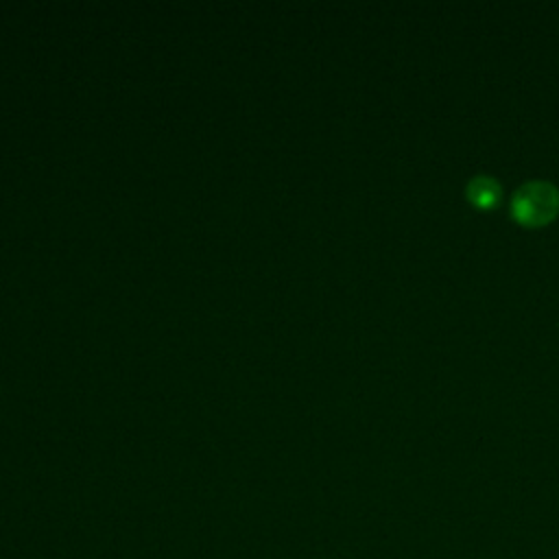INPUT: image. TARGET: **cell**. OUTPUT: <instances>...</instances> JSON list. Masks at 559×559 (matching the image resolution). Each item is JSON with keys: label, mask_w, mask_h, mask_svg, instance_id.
Returning <instances> with one entry per match:
<instances>
[{"label": "cell", "mask_w": 559, "mask_h": 559, "mask_svg": "<svg viewBox=\"0 0 559 559\" xmlns=\"http://www.w3.org/2000/svg\"><path fill=\"white\" fill-rule=\"evenodd\" d=\"M467 199L478 207H493L500 201V183L489 175H476L467 183Z\"/></svg>", "instance_id": "cell-2"}, {"label": "cell", "mask_w": 559, "mask_h": 559, "mask_svg": "<svg viewBox=\"0 0 559 559\" xmlns=\"http://www.w3.org/2000/svg\"><path fill=\"white\" fill-rule=\"evenodd\" d=\"M509 207L513 218L522 225H544L559 212V190L550 181H528L513 192Z\"/></svg>", "instance_id": "cell-1"}]
</instances>
